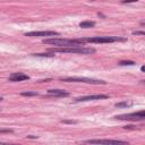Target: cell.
Wrapping results in <instances>:
<instances>
[{"label": "cell", "instance_id": "obj_1", "mask_svg": "<svg viewBox=\"0 0 145 145\" xmlns=\"http://www.w3.org/2000/svg\"><path fill=\"white\" fill-rule=\"evenodd\" d=\"M44 44H51V45H54V46H58V48H67V46H79V45H83L84 42L82 39H78V40H68V39H45L43 41Z\"/></svg>", "mask_w": 145, "mask_h": 145}, {"label": "cell", "instance_id": "obj_2", "mask_svg": "<svg viewBox=\"0 0 145 145\" xmlns=\"http://www.w3.org/2000/svg\"><path fill=\"white\" fill-rule=\"evenodd\" d=\"M53 52H61V53H77V54H91L95 52V49L87 48V46H67V48H53L51 49Z\"/></svg>", "mask_w": 145, "mask_h": 145}, {"label": "cell", "instance_id": "obj_3", "mask_svg": "<svg viewBox=\"0 0 145 145\" xmlns=\"http://www.w3.org/2000/svg\"><path fill=\"white\" fill-rule=\"evenodd\" d=\"M83 42H89V43H112V42H125V37L120 36H94V37H85L82 39Z\"/></svg>", "mask_w": 145, "mask_h": 145}, {"label": "cell", "instance_id": "obj_4", "mask_svg": "<svg viewBox=\"0 0 145 145\" xmlns=\"http://www.w3.org/2000/svg\"><path fill=\"white\" fill-rule=\"evenodd\" d=\"M62 82H68V83H86V84H106L104 80H99V79H93V78H86V77H66V78H60Z\"/></svg>", "mask_w": 145, "mask_h": 145}, {"label": "cell", "instance_id": "obj_5", "mask_svg": "<svg viewBox=\"0 0 145 145\" xmlns=\"http://www.w3.org/2000/svg\"><path fill=\"white\" fill-rule=\"evenodd\" d=\"M118 120H143L145 119V110L143 111H138V112H133V113H127V114H120V116H116L114 117Z\"/></svg>", "mask_w": 145, "mask_h": 145}, {"label": "cell", "instance_id": "obj_6", "mask_svg": "<svg viewBox=\"0 0 145 145\" xmlns=\"http://www.w3.org/2000/svg\"><path fill=\"white\" fill-rule=\"evenodd\" d=\"M26 36H31V37H40V36H59L58 32L54 31H41V32H28L25 34Z\"/></svg>", "mask_w": 145, "mask_h": 145}, {"label": "cell", "instance_id": "obj_7", "mask_svg": "<svg viewBox=\"0 0 145 145\" xmlns=\"http://www.w3.org/2000/svg\"><path fill=\"white\" fill-rule=\"evenodd\" d=\"M84 143L88 144H126V140H119V139H88Z\"/></svg>", "mask_w": 145, "mask_h": 145}, {"label": "cell", "instance_id": "obj_8", "mask_svg": "<svg viewBox=\"0 0 145 145\" xmlns=\"http://www.w3.org/2000/svg\"><path fill=\"white\" fill-rule=\"evenodd\" d=\"M109 96L105 94H95V95H87V96H80L76 97L74 101L75 102H85V101H93V100H104L108 99Z\"/></svg>", "mask_w": 145, "mask_h": 145}, {"label": "cell", "instance_id": "obj_9", "mask_svg": "<svg viewBox=\"0 0 145 145\" xmlns=\"http://www.w3.org/2000/svg\"><path fill=\"white\" fill-rule=\"evenodd\" d=\"M27 79H29V77L23 72H14L9 76L10 82H23V80H27Z\"/></svg>", "mask_w": 145, "mask_h": 145}, {"label": "cell", "instance_id": "obj_10", "mask_svg": "<svg viewBox=\"0 0 145 145\" xmlns=\"http://www.w3.org/2000/svg\"><path fill=\"white\" fill-rule=\"evenodd\" d=\"M48 93L53 96H68L69 95V93L63 89H49Z\"/></svg>", "mask_w": 145, "mask_h": 145}, {"label": "cell", "instance_id": "obj_11", "mask_svg": "<svg viewBox=\"0 0 145 145\" xmlns=\"http://www.w3.org/2000/svg\"><path fill=\"white\" fill-rule=\"evenodd\" d=\"M94 26H95V23L91 22V20H84V22L79 23V27H82V28H91Z\"/></svg>", "mask_w": 145, "mask_h": 145}, {"label": "cell", "instance_id": "obj_12", "mask_svg": "<svg viewBox=\"0 0 145 145\" xmlns=\"http://www.w3.org/2000/svg\"><path fill=\"white\" fill-rule=\"evenodd\" d=\"M131 105H133V102H128V101H123V102H119L114 104L116 108H129Z\"/></svg>", "mask_w": 145, "mask_h": 145}, {"label": "cell", "instance_id": "obj_13", "mask_svg": "<svg viewBox=\"0 0 145 145\" xmlns=\"http://www.w3.org/2000/svg\"><path fill=\"white\" fill-rule=\"evenodd\" d=\"M37 94H39L37 92H23V93H22L23 96H35V95H37Z\"/></svg>", "mask_w": 145, "mask_h": 145}, {"label": "cell", "instance_id": "obj_14", "mask_svg": "<svg viewBox=\"0 0 145 145\" xmlns=\"http://www.w3.org/2000/svg\"><path fill=\"white\" fill-rule=\"evenodd\" d=\"M134 63H135L134 61H129V60H128V61H120V62H119V65H121V66H127V65H128V66H131V65H134Z\"/></svg>", "mask_w": 145, "mask_h": 145}, {"label": "cell", "instance_id": "obj_15", "mask_svg": "<svg viewBox=\"0 0 145 145\" xmlns=\"http://www.w3.org/2000/svg\"><path fill=\"white\" fill-rule=\"evenodd\" d=\"M34 56H37V57H52L53 54H49V53H35Z\"/></svg>", "mask_w": 145, "mask_h": 145}, {"label": "cell", "instance_id": "obj_16", "mask_svg": "<svg viewBox=\"0 0 145 145\" xmlns=\"http://www.w3.org/2000/svg\"><path fill=\"white\" fill-rule=\"evenodd\" d=\"M133 34L134 35H145V32L144 31H137V32H134Z\"/></svg>", "mask_w": 145, "mask_h": 145}, {"label": "cell", "instance_id": "obj_17", "mask_svg": "<svg viewBox=\"0 0 145 145\" xmlns=\"http://www.w3.org/2000/svg\"><path fill=\"white\" fill-rule=\"evenodd\" d=\"M62 122H65V123H76L77 121H75V120H62Z\"/></svg>", "mask_w": 145, "mask_h": 145}, {"label": "cell", "instance_id": "obj_18", "mask_svg": "<svg viewBox=\"0 0 145 145\" xmlns=\"http://www.w3.org/2000/svg\"><path fill=\"white\" fill-rule=\"evenodd\" d=\"M136 1H138V0H121V2H122V3H129V2H136Z\"/></svg>", "mask_w": 145, "mask_h": 145}, {"label": "cell", "instance_id": "obj_19", "mask_svg": "<svg viewBox=\"0 0 145 145\" xmlns=\"http://www.w3.org/2000/svg\"><path fill=\"white\" fill-rule=\"evenodd\" d=\"M0 133H1V134H3V133H12V130H11V129H1Z\"/></svg>", "mask_w": 145, "mask_h": 145}, {"label": "cell", "instance_id": "obj_20", "mask_svg": "<svg viewBox=\"0 0 145 145\" xmlns=\"http://www.w3.org/2000/svg\"><path fill=\"white\" fill-rule=\"evenodd\" d=\"M140 70H142L143 72H145V66H142V67H140Z\"/></svg>", "mask_w": 145, "mask_h": 145}, {"label": "cell", "instance_id": "obj_21", "mask_svg": "<svg viewBox=\"0 0 145 145\" xmlns=\"http://www.w3.org/2000/svg\"><path fill=\"white\" fill-rule=\"evenodd\" d=\"M143 83H145V80H143Z\"/></svg>", "mask_w": 145, "mask_h": 145}]
</instances>
